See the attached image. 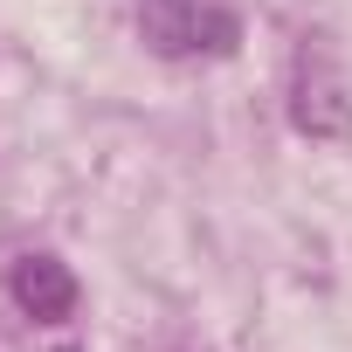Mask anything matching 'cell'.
I'll return each mask as SVG.
<instances>
[{
    "mask_svg": "<svg viewBox=\"0 0 352 352\" xmlns=\"http://www.w3.org/2000/svg\"><path fill=\"white\" fill-rule=\"evenodd\" d=\"M63 352H76V345H63Z\"/></svg>",
    "mask_w": 352,
    "mask_h": 352,
    "instance_id": "obj_4",
    "label": "cell"
},
{
    "mask_svg": "<svg viewBox=\"0 0 352 352\" xmlns=\"http://www.w3.org/2000/svg\"><path fill=\"white\" fill-rule=\"evenodd\" d=\"M138 35L166 63H194V56H228L242 42V14L228 0H138Z\"/></svg>",
    "mask_w": 352,
    "mask_h": 352,
    "instance_id": "obj_1",
    "label": "cell"
},
{
    "mask_svg": "<svg viewBox=\"0 0 352 352\" xmlns=\"http://www.w3.org/2000/svg\"><path fill=\"white\" fill-rule=\"evenodd\" d=\"M290 124L304 138H345L352 131V90L324 42H304L290 63Z\"/></svg>",
    "mask_w": 352,
    "mask_h": 352,
    "instance_id": "obj_2",
    "label": "cell"
},
{
    "mask_svg": "<svg viewBox=\"0 0 352 352\" xmlns=\"http://www.w3.org/2000/svg\"><path fill=\"white\" fill-rule=\"evenodd\" d=\"M8 290H14V304H21L35 324H56V318L76 311V276H69V263H56V256H21L14 276H8Z\"/></svg>",
    "mask_w": 352,
    "mask_h": 352,
    "instance_id": "obj_3",
    "label": "cell"
}]
</instances>
